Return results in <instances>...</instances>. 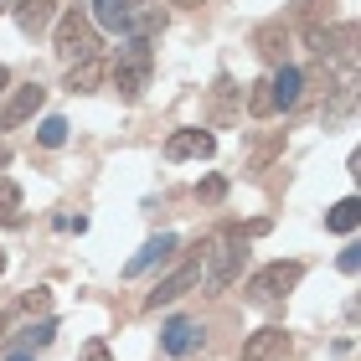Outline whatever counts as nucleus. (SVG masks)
I'll return each instance as SVG.
<instances>
[{
	"mask_svg": "<svg viewBox=\"0 0 361 361\" xmlns=\"http://www.w3.org/2000/svg\"><path fill=\"white\" fill-rule=\"evenodd\" d=\"M202 258H207L202 284H207L212 294H222V289H233L238 279H243V264H248V243H243L238 227H227V238L212 243V253H202Z\"/></svg>",
	"mask_w": 361,
	"mask_h": 361,
	"instance_id": "1",
	"label": "nucleus"
},
{
	"mask_svg": "<svg viewBox=\"0 0 361 361\" xmlns=\"http://www.w3.org/2000/svg\"><path fill=\"white\" fill-rule=\"evenodd\" d=\"M57 31H52V47H57V57L68 62H88V57H98V31H93V21L83 11H57V21H52Z\"/></svg>",
	"mask_w": 361,
	"mask_h": 361,
	"instance_id": "2",
	"label": "nucleus"
},
{
	"mask_svg": "<svg viewBox=\"0 0 361 361\" xmlns=\"http://www.w3.org/2000/svg\"><path fill=\"white\" fill-rule=\"evenodd\" d=\"M300 279H305V264H294V258H274V264H264L248 279V300L253 305H274V300H284Z\"/></svg>",
	"mask_w": 361,
	"mask_h": 361,
	"instance_id": "3",
	"label": "nucleus"
},
{
	"mask_svg": "<svg viewBox=\"0 0 361 361\" xmlns=\"http://www.w3.org/2000/svg\"><path fill=\"white\" fill-rule=\"evenodd\" d=\"M114 88H119L124 104H135V98L150 88V42H129L119 62H114Z\"/></svg>",
	"mask_w": 361,
	"mask_h": 361,
	"instance_id": "4",
	"label": "nucleus"
},
{
	"mask_svg": "<svg viewBox=\"0 0 361 361\" xmlns=\"http://www.w3.org/2000/svg\"><path fill=\"white\" fill-rule=\"evenodd\" d=\"M196 253H202V248H196ZM186 258V264H180V269H171L166 279H160V284L150 289V294H145V310H160V305H176L180 300V294H191L196 284H202V258Z\"/></svg>",
	"mask_w": 361,
	"mask_h": 361,
	"instance_id": "5",
	"label": "nucleus"
},
{
	"mask_svg": "<svg viewBox=\"0 0 361 361\" xmlns=\"http://www.w3.org/2000/svg\"><path fill=\"white\" fill-rule=\"evenodd\" d=\"M310 52H315L320 62L325 57H341V62H351L356 57V26L351 21H341V26H320V31H310Z\"/></svg>",
	"mask_w": 361,
	"mask_h": 361,
	"instance_id": "6",
	"label": "nucleus"
},
{
	"mask_svg": "<svg viewBox=\"0 0 361 361\" xmlns=\"http://www.w3.org/2000/svg\"><path fill=\"white\" fill-rule=\"evenodd\" d=\"M42 104H47V88H42V83L16 88V93L6 98V109H0V129H21L26 119H37V114H42Z\"/></svg>",
	"mask_w": 361,
	"mask_h": 361,
	"instance_id": "7",
	"label": "nucleus"
},
{
	"mask_svg": "<svg viewBox=\"0 0 361 361\" xmlns=\"http://www.w3.org/2000/svg\"><path fill=\"white\" fill-rule=\"evenodd\" d=\"M284 356H289V331L284 325H264V331H253L243 341L238 361H284Z\"/></svg>",
	"mask_w": 361,
	"mask_h": 361,
	"instance_id": "8",
	"label": "nucleus"
},
{
	"mask_svg": "<svg viewBox=\"0 0 361 361\" xmlns=\"http://www.w3.org/2000/svg\"><path fill=\"white\" fill-rule=\"evenodd\" d=\"M212 150H217V140H212L207 129H176V135L166 140V155L171 160H207Z\"/></svg>",
	"mask_w": 361,
	"mask_h": 361,
	"instance_id": "9",
	"label": "nucleus"
},
{
	"mask_svg": "<svg viewBox=\"0 0 361 361\" xmlns=\"http://www.w3.org/2000/svg\"><path fill=\"white\" fill-rule=\"evenodd\" d=\"M11 16H16V26H21L26 37H42V31L57 21V0H16Z\"/></svg>",
	"mask_w": 361,
	"mask_h": 361,
	"instance_id": "10",
	"label": "nucleus"
},
{
	"mask_svg": "<svg viewBox=\"0 0 361 361\" xmlns=\"http://www.w3.org/2000/svg\"><path fill=\"white\" fill-rule=\"evenodd\" d=\"M269 93H274V109H300V98H305V73L300 68H279L274 73V83H269Z\"/></svg>",
	"mask_w": 361,
	"mask_h": 361,
	"instance_id": "11",
	"label": "nucleus"
},
{
	"mask_svg": "<svg viewBox=\"0 0 361 361\" xmlns=\"http://www.w3.org/2000/svg\"><path fill=\"white\" fill-rule=\"evenodd\" d=\"M171 253H176V238H171V233L150 238V243H145V248H140V253H135V258L124 264V279H135V274H145V269H155L160 258H171Z\"/></svg>",
	"mask_w": 361,
	"mask_h": 361,
	"instance_id": "12",
	"label": "nucleus"
},
{
	"mask_svg": "<svg viewBox=\"0 0 361 361\" xmlns=\"http://www.w3.org/2000/svg\"><path fill=\"white\" fill-rule=\"evenodd\" d=\"M93 21L104 31H124L129 37V21H135V0H93Z\"/></svg>",
	"mask_w": 361,
	"mask_h": 361,
	"instance_id": "13",
	"label": "nucleus"
},
{
	"mask_svg": "<svg viewBox=\"0 0 361 361\" xmlns=\"http://www.w3.org/2000/svg\"><path fill=\"white\" fill-rule=\"evenodd\" d=\"M233 114H238V83L222 73L212 83V124H233Z\"/></svg>",
	"mask_w": 361,
	"mask_h": 361,
	"instance_id": "14",
	"label": "nucleus"
},
{
	"mask_svg": "<svg viewBox=\"0 0 361 361\" xmlns=\"http://www.w3.org/2000/svg\"><path fill=\"white\" fill-rule=\"evenodd\" d=\"M196 341H202V325H196V320H171V325H166V341H160V346H166L171 356H186Z\"/></svg>",
	"mask_w": 361,
	"mask_h": 361,
	"instance_id": "15",
	"label": "nucleus"
},
{
	"mask_svg": "<svg viewBox=\"0 0 361 361\" xmlns=\"http://www.w3.org/2000/svg\"><path fill=\"white\" fill-rule=\"evenodd\" d=\"M98 83H104V62H98V57L73 62V68H68V93H93Z\"/></svg>",
	"mask_w": 361,
	"mask_h": 361,
	"instance_id": "16",
	"label": "nucleus"
},
{
	"mask_svg": "<svg viewBox=\"0 0 361 361\" xmlns=\"http://www.w3.org/2000/svg\"><path fill=\"white\" fill-rule=\"evenodd\" d=\"M284 42H289V37H284V21H269V26H258V52H264L269 62H279V68H284V52H289Z\"/></svg>",
	"mask_w": 361,
	"mask_h": 361,
	"instance_id": "17",
	"label": "nucleus"
},
{
	"mask_svg": "<svg viewBox=\"0 0 361 361\" xmlns=\"http://www.w3.org/2000/svg\"><path fill=\"white\" fill-rule=\"evenodd\" d=\"M325 227H331V233H356V227H361V202H356V196L336 202L331 217H325Z\"/></svg>",
	"mask_w": 361,
	"mask_h": 361,
	"instance_id": "18",
	"label": "nucleus"
},
{
	"mask_svg": "<svg viewBox=\"0 0 361 361\" xmlns=\"http://www.w3.org/2000/svg\"><path fill=\"white\" fill-rule=\"evenodd\" d=\"M320 11L331 16V0H300V6H294V21L305 26V37H310V31H320Z\"/></svg>",
	"mask_w": 361,
	"mask_h": 361,
	"instance_id": "19",
	"label": "nucleus"
},
{
	"mask_svg": "<svg viewBox=\"0 0 361 361\" xmlns=\"http://www.w3.org/2000/svg\"><path fill=\"white\" fill-rule=\"evenodd\" d=\"M37 140L47 145V150H57V145L68 140V119H57V114H52V119H42L37 124Z\"/></svg>",
	"mask_w": 361,
	"mask_h": 361,
	"instance_id": "20",
	"label": "nucleus"
},
{
	"mask_svg": "<svg viewBox=\"0 0 361 361\" xmlns=\"http://www.w3.org/2000/svg\"><path fill=\"white\" fill-rule=\"evenodd\" d=\"M248 114H253V119H269V114H274V93H269V83H253V88H248Z\"/></svg>",
	"mask_w": 361,
	"mask_h": 361,
	"instance_id": "21",
	"label": "nucleus"
},
{
	"mask_svg": "<svg viewBox=\"0 0 361 361\" xmlns=\"http://www.w3.org/2000/svg\"><path fill=\"white\" fill-rule=\"evenodd\" d=\"M52 336H57V320H42V325H31V331H21L16 341H21V346H47Z\"/></svg>",
	"mask_w": 361,
	"mask_h": 361,
	"instance_id": "22",
	"label": "nucleus"
},
{
	"mask_svg": "<svg viewBox=\"0 0 361 361\" xmlns=\"http://www.w3.org/2000/svg\"><path fill=\"white\" fill-rule=\"evenodd\" d=\"M284 150V135H269V140H258V150H253V171H264L269 160Z\"/></svg>",
	"mask_w": 361,
	"mask_h": 361,
	"instance_id": "23",
	"label": "nucleus"
},
{
	"mask_svg": "<svg viewBox=\"0 0 361 361\" xmlns=\"http://www.w3.org/2000/svg\"><path fill=\"white\" fill-rule=\"evenodd\" d=\"M16 212H21V186L0 180V217H16Z\"/></svg>",
	"mask_w": 361,
	"mask_h": 361,
	"instance_id": "24",
	"label": "nucleus"
},
{
	"mask_svg": "<svg viewBox=\"0 0 361 361\" xmlns=\"http://www.w3.org/2000/svg\"><path fill=\"white\" fill-rule=\"evenodd\" d=\"M196 196H202V202H222V196H227V180H222V176H207L202 186H196Z\"/></svg>",
	"mask_w": 361,
	"mask_h": 361,
	"instance_id": "25",
	"label": "nucleus"
},
{
	"mask_svg": "<svg viewBox=\"0 0 361 361\" xmlns=\"http://www.w3.org/2000/svg\"><path fill=\"white\" fill-rule=\"evenodd\" d=\"M361 269V248L351 243V248H341V274H356Z\"/></svg>",
	"mask_w": 361,
	"mask_h": 361,
	"instance_id": "26",
	"label": "nucleus"
},
{
	"mask_svg": "<svg viewBox=\"0 0 361 361\" xmlns=\"http://www.w3.org/2000/svg\"><path fill=\"white\" fill-rule=\"evenodd\" d=\"M83 361H109V346H104V341H88V346H83Z\"/></svg>",
	"mask_w": 361,
	"mask_h": 361,
	"instance_id": "27",
	"label": "nucleus"
},
{
	"mask_svg": "<svg viewBox=\"0 0 361 361\" xmlns=\"http://www.w3.org/2000/svg\"><path fill=\"white\" fill-rule=\"evenodd\" d=\"M11 361H37V356H26V351H16V356H11Z\"/></svg>",
	"mask_w": 361,
	"mask_h": 361,
	"instance_id": "28",
	"label": "nucleus"
},
{
	"mask_svg": "<svg viewBox=\"0 0 361 361\" xmlns=\"http://www.w3.org/2000/svg\"><path fill=\"white\" fill-rule=\"evenodd\" d=\"M171 6H202V0H171Z\"/></svg>",
	"mask_w": 361,
	"mask_h": 361,
	"instance_id": "29",
	"label": "nucleus"
},
{
	"mask_svg": "<svg viewBox=\"0 0 361 361\" xmlns=\"http://www.w3.org/2000/svg\"><path fill=\"white\" fill-rule=\"evenodd\" d=\"M6 264H11V258H6V248H0V274H6Z\"/></svg>",
	"mask_w": 361,
	"mask_h": 361,
	"instance_id": "30",
	"label": "nucleus"
},
{
	"mask_svg": "<svg viewBox=\"0 0 361 361\" xmlns=\"http://www.w3.org/2000/svg\"><path fill=\"white\" fill-rule=\"evenodd\" d=\"M6 160H11V150H6V145H0V166H6Z\"/></svg>",
	"mask_w": 361,
	"mask_h": 361,
	"instance_id": "31",
	"label": "nucleus"
},
{
	"mask_svg": "<svg viewBox=\"0 0 361 361\" xmlns=\"http://www.w3.org/2000/svg\"><path fill=\"white\" fill-rule=\"evenodd\" d=\"M6 83H11V73H6V68H0V88H6Z\"/></svg>",
	"mask_w": 361,
	"mask_h": 361,
	"instance_id": "32",
	"label": "nucleus"
},
{
	"mask_svg": "<svg viewBox=\"0 0 361 361\" xmlns=\"http://www.w3.org/2000/svg\"><path fill=\"white\" fill-rule=\"evenodd\" d=\"M11 6H16V0H0V16H6V11H11Z\"/></svg>",
	"mask_w": 361,
	"mask_h": 361,
	"instance_id": "33",
	"label": "nucleus"
}]
</instances>
